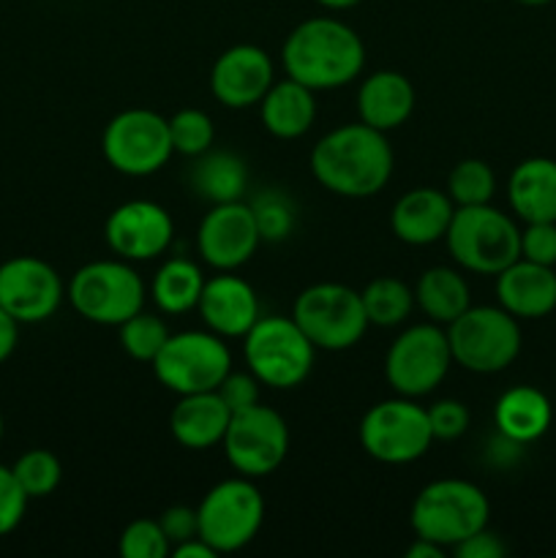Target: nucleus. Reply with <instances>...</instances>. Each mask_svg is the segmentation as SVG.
<instances>
[{"mask_svg":"<svg viewBox=\"0 0 556 558\" xmlns=\"http://www.w3.org/2000/svg\"><path fill=\"white\" fill-rule=\"evenodd\" d=\"M153 374L174 396L218 390L232 371V354L221 336L210 330H185L167 338L153 360Z\"/></svg>","mask_w":556,"mask_h":558,"instance_id":"obj_9","label":"nucleus"},{"mask_svg":"<svg viewBox=\"0 0 556 558\" xmlns=\"http://www.w3.org/2000/svg\"><path fill=\"white\" fill-rule=\"evenodd\" d=\"M65 298L58 270L38 256H14L0 265V308L20 325L55 316Z\"/></svg>","mask_w":556,"mask_h":558,"instance_id":"obj_15","label":"nucleus"},{"mask_svg":"<svg viewBox=\"0 0 556 558\" xmlns=\"http://www.w3.org/2000/svg\"><path fill=\"white\" fill-rule=\"evenodd\" d=\"M158 523H161L169 545H180L185 543V539L200 537V521H196V510H191V507H183V505L169 507V510L161 512Z\"/></svg>","mask_w":556,"mask_h":558,"instance_id":"obj_41","label":"nucleus"},{"mask_svg":"<svg viewBox=\"0 0 556 558\" xmlns=\"http://www.w3.org/2000/svg\"><path fill=\"white\" fill-rule=\"evenodd\" d=\"M319 5H325V9L330 11H343V9H352V5H358L360 0H316Z\"/></svg>","mask_w":556,"mask_h":558,"instance_id":"obj_46","label":"nucleus"},{"mask_svg":"<svg viewBox=\"0 0 556 558\" xmlns=\"http://www.w3.org/2000/svg\"><path fill=\"white\" fill-rule=\"evenodd\" d=\"M262 125L270 131L276 140H300L309 134L316 120L314 90L294 80L273 82L270 90L259 101Z\"/></svg>","mask_w":556,"mask_h":558,"instance_id":"obj_26","label":"nucleus"},{"mask_svg":"<svg viewBox=\"0 0 556 558\" xmlns=\"http://www.w3.org/2000/svg\"><path fill=\"white\" fill-rule=\"evenodd\" d=\"M516 3L532 5V9H537V5H548V3H554V0H516Z\"/></svg>","mask_w":556,"mask_h":558,"instance_id":"obj_47","label":"nucleus"},{"mask_svg":"<svg viewBox=\"0 0 556 558\" xmlns=\"http://www.w3.org/2000/svg\"><path fill=\"white\" fill-rule=\"evenodd\" d=\"M202 289H205V276L191 259H169L164 262L161 270L153 278L150 294L158 308L169 316L189 314L200 305Z\"/></svg>","mask_w":556,"mask_h":558,"instance_id":"obj_29","label":"nucleus"},{"mask_svg":"<svg viewBox=\"0 0 556 558\" xmlns=\"http://www.w3.org/2000/svg\"><path fill=\"white\" fill-rule=\"evenodd\" d=\"M488 515L491 505L478 485L467 480H436L418 494L409 521L418 537L456 548L488 526Z\"/></svg>","mask_w":556,"mask_h":558,"instance_id":"obj_4","label":"nucleus"},{"mask_svg":"<svg viewBox=\"0 0 556 558\" xmlns=\"http://www.w3.org/2000/svg\"><path fill=\"white\" fill-rule=\"evenodd\" d=\"M107 245L125 262H147L172 245L174 221L167 207L150 199H131L114 207L104 223Z\"/></svg>","mask_w":556,"mask_h":558,"instance_id":"obj_17","label":"nucleus"},{"mask_svg":"<svg viewBox=\"0 0 556 558\" xmlns=\"http://www.w3.org/2000/svg\"><path fill=\"white\" fill-rule=\"evenodd\" d=\"M245 183H249L245 161L227 150L202 153L194 172H191V185H194L196 194H200L202 199L210 202V205L240 199L245 191Z\"/></svg>","mask_w":556,"mask_h":558,"instance_id":"obj_28","label":"nucleus"},{"mask_svg":"<svg viewBox=\"0 0 556 558\" xmlns=\"http://www.w3.org/2000/svg\"><path fill=\"white\" fill-rule=\"evenodd\" d=\"M414 303L436 325H450L469 308V283L452 267H431L414 287Z\"/></svg>","mask_w":556,"mask_h":558,"instance_id":"obj_27","label":"nucleus"},{"mask_svg":"<svg viewBox=\"0 0 556 558\" xmlns=\"http://www.w3.org/2000/svg\"><path fill=\"white\" fill-rule=\"evenodd\" d=\"M273 85L270 54L254 44H238L221 52L210 71V90L229 109H249L265 98Z\"/></svg>","mask_w":556,"mask_h":558,"instance_id":"obj_18","label":"nucleus"},{"mask_svg":"<svg viewBox=\"0 0 556 558\" xmlns=\"http://www.w3.org/2000/svg\"><path fill=\"white\" fill-rule=\"evenodd\" d=\"M496 194V174L480 158H467V161L456 163L447 178V196L456 207H472V205H488Z\"/></svg>","mask_w":556,"mask_h":558,"instance_id":"obj_31","label":"nucleus"},{"mask_svg":"<svg viewBox=\"0 0 556 558\" xmlns=\"http://www.w3.org/2000/svg\"><path fill=\"white\" fill-rule=\"evenodd\" d=\"M218 396L223 398V403L229 407V412H240V409H249L254 403H259V379L254 374H240V371H229L223 376V381L218 385Z\"/></svg>","mask_w":556,"mask_h":558,"instance_id":"obj_40","label":"nucleus"},{"mask_svg":"<svg viewBox=\"0 0 556 558\" xmlns=\"http://www.w3.org/2000/svg\"><path fill=\"white\" fill-rule=\"evenodd\" d=\"M292 319L316 349L343 352L363 341L368 330L363 298L343 283H314L303 289L292 305Z\"/></svg>","mask_w":556,"mask_h":558,"instance_id":"obj_8","label":"nucleus"},{"mask_svg":"<svg viewBox=\"0 0 556 558\" xmlns=\"http://www.w3.org/2000/svg\"><path fill=\"white\" fill-rule=\"evenodd\" d=\"M445 550L447 548H442V545L431 543V539L418 537L407 548V558H445Z\"/></svg>","mask_w":556,"mask_h":558,"instance_id":"obj_45","label":"nucleus"},{"mask_svg":"<svg viewBox=\"0 0 556 558\" xmlns=\"http://www.w3.org/2000/svg\"><path fill=\"white\" fill-rule=\"evenodd\" d=\"M496 430H499L505 439L516 441V445H532L540 436H545V430L551 428V420H554V409H551L548 396L537 387L518 385L512 390L501 392V398L496 401L494 409Z\"/></svg>","mask_w":556,"mask_h":558,"instance_id":"obj_25","label":"nucleus"},{"mask_svg":"<svg viewBox=\"0 0 556 558\" xmlns=\"http://www.w3.org/2000/svg\"><path fill=\"white\" fill-rule=\"evenodd\" d=\"M521 256L537 265H556V223H527L521 232Z\"/></svg>","mask_w":556,"mask_h":558,"instance_id":"obj_39","label":"nucleus"},{"mask_svg":"<svg viewBox=\"0 0 556 558\" xmlns=\"http://www.w3.org/2000/svg\"><path fill=\"white\" fill-rule=\"evenodd\" d=\"M507 199L523 223H556V161L527 158L507 180Z\"/></svg>","mask_w":556,"mask_h":558,"instance_id":"obj_24","label":"nucleus"},{"mask_svg":"<svg viewBox=\"0 0 556 558\" xmlns=\"http://www.w3.org/2000/svg\"><path fill=\"white\" fill-rule=\"evenodd\" d=\"M428 423L434 439H461L469 428V409L461 401H436L428 409Z\"/></svg>","mask_w":556,"mask_h":558,"instance_id":"obj_38","label":"nucleus"},{"mask_svg":"<svg viewBox=\"0 0 556 558\" xmlns=\"http://www.w3.org/2000/svg\"><path fill=\"white\" fill-rule=\"evenodd\" d=\"M428 409L418 407L414 398H390L365 412L360 423V445L374 461L387 466L414 463L431 450Z\"/></svg>","mask_w":556,"mask_h":558,"instance_id":"obj_11","label":"nucleus"},{"mask_svg":"<svg viewBox=\"0 0 556 558\" xmlns=\"http://www.w3.org/2000/svg\"><path fill=\"white\" fill-rule=\"evenodd\" d=\"M251 210H254L259 238L273 240V243L289 238V232L294 229V221H298L292 199L278 189L262 191V194L251 202Z\"/></svg>","mask_w":556,"mask_h":558,"instance_id":"obj_35","label":"nucleus"},{"mask_svg":"<svg viewBox=\"0 0 556 558\" xmlns=\"http://www.w3.org/2000/svg\"><path fill=\"white\" fill-rule=\"evenodd\" d=\"M169 136H172L174 153L189 158H200L207 153L216 140V129H213L210 114L202 109H180L169 118Z\"/></svg>","mask_w":556,"mask_h":558,"instance_id":"obj_34","label":"nucleus"},{"mask_svg":"<svg viewBox=\"0 0 556 558\" xmlns=\"http://www.w3.org/2000/svg\"><path fill=\"white\" fill-rule=\"evenodd\" d=\"M392 147L385 131L360 123L338 125L311 150V174L322 189L347 199L374 196L390 183Z\"/></svg>","mask_w":556,"mask_h":558,"instance_id":"obj_1","label":"nucleus"},{"mask_svg":"<svg viewBox=\"0 0 556 558\" xmlns=\"http://www.w3.org/2000/svg\"><path fill=\"white\" fill-rule=\"evenodd\" d=\"M120 330V347L129 357H134L136 363H153L156 354L161 352L167 338L172 336L167 327V322L156 314H134L131 319H125L123 325L118 327Z\"/></svg>","mask_w":556,"mask_h":558,"instance_id":"obj_32","label":"nucleus"},{"mask_svg":"<svg viewBox=\"0 0 556 558\" xmlns=\"http://www.w3.org/2000/svg\"><path fill=\"white\" fill-rule=\"evenodd\" d=\"M452 363L472 374H499L521 354V327L512 314L496 305H469L447 325Z\"/></svg>","mask_w":556,"mask_h":558,"instance_id":"obj_6","label":"nucleus"},{"mask_svg":"<svg viewBox=\"0 0 556 558\" xmlns=\"http://www.w3.org/2000/svg\"><path fill=\"white\" fill-rule=\"evenodd\" d=\"M27 501L31 499L20 488L14 472L0 463V537H5V534H11L20 526L22 518H25Z\"/></svg>","mask_w":556,"mask_h":558,"instance_id":"obj_37","label":"nucleus"},{"mask_svg":"<svg viewBox=\"0 0 556 558\" xmlns=\"http://www.w3.org/2000/svg\"><path fill=\"white\" fill-rule=\"evenodd\" d=\"M3 434H5V423H3V412H0V441H3Z\"/></svg>","mask_w":556,"mask_h":558,"instance_id":"obj_48","label":"nucleus"},{"mask_svg":"<svg viewBox=\"0 0 556 558\" xmlns=\"http://www.w3.org/2000/svg\"><path fill=\"white\" fill-rule=\"evenodd\" d=\"M200 537L216 554H238L251 545L265 523V499L251 477L213 485L196 507Z\"/></svg>","mask_w":556,"mask_h":558,"instance_id":"obj_10","label":"nucleus"},{"mask_svg":"<svg viewBox=\"0 0 556 558\" xmlns=\"http://www.w3.org/2000/svg\"><path fill=\"white\" fill-rule=\"evenodd\" d=\"M16 483L25 490L27 499H47L49 494H55L63 480V466H60V458L49 450H27L25 456L16 458V463L11 466Z\"/></svg>","mask_w":556,"mask_h":558,"instance_id":"obj_33","label":"nucleus"},{"mask_svg":"<svg viewBox=\"0 0 556 558\" xmlns=\"http://www.w3.org/2000/svg\"><path fill=\"white\" fill-rule=\"evenodd\" d=\"M316 347L292 316H265L245 332L243 357L259 385L294 390L314 368Z\"/></svg>","mask_w":556,"mask_h":558,"instance_id":"obj_7","label":"nucleus"},{"mask_svg":"<svg viewBox=\"0 0 556 558\" xmlns=\"http://www.w3.org/2000/svg\"><path fill=\"white\" fill-rule=\"evenodd\" d=\"M496 298L516 319H543L556 308L554 267L518 256L496 276Z\"/></svg>","mask_w":556,"mask_h":558,"instance_id":"obj_20","label":"nucleus"},{"mask_svg":"<svg viewBox=\"0 0 556 558\" xmlns=\"http://www.w3.org/2000/svg\"><path fill=\"white\" fill-rule=\"evenodd\" d=\"M118 550L123 558H164L172 550V545H169L161 523L140 518V521L129 523L123 529L118 539Z\"/></svg>","mask_w":556,"mask_h":558,"instance_id":"obj_36","label":"nucleus"},{"mask_svg":"<svg viewBox=\"0 0 556 558\" xmlns=\"http://www.w3.org/2000/svg\"><path fill=\"white\" fill-rule=\"evenodd\" d=\"M458 558H501L507 554V545L501 543L499 534L488 532V526L474 532L472 537H467L463 543H458L456 548Z\"/></svg>","mask_w":556,"mask_h":558,"instance_id":"obj_42","label":"nucleus"},{"mask_svg":"<svg viewBox=\"0 0 556 558\" xmlns=\"http://www.w3.org/2000/svg\"><path fill=\"white\" fill-rule=\"evenodd\" d=\"M223 456L240 477L259 480L278 472L289 452L287 420L270 407L254 403L232 414L221 439Z\"/></svg>","mask_w":556,"mask_h":558,"instance_id":"obj_13","label":"nucleus"},{"mask_svg":"<svg viewBox=\"0 0 556 558\" xmlns=\"http://www.w3.org/2000/svg\"><path fill=\"white\" fill-rule=\"evenodd\" d=\"M200 316L210 332L221 338H245L259 319V300L249 281L232 272L205 281L200 298Z\"/></svg>","mask_w":556,"mask_h":558,"instance_id":"obj_19","label":"nucleus"},{"mask_svg":"<svg viewBox=\"0 0 556 558\" xmlns=\"http://www.w3.org/2000/svg\"><path fill=\"white\" fill-rule=\"evenodd\" d=\"M368 325L398 327L414 308V292L396 276H379L360 292Z\"/></svg>","mask_w":556,"mask_h":558,"instance_id":"obj_30","label":"nucleus"},{"mask_svg":"<svg viewBox=\"0 0 556 558\" xmlns=\"http://www.w3.org/2000/svg\"><path fill=\"white\" fill-rule=\"evenodd\" d=\"M259 243L262 238L254 210L240 199L213 205L196 232V248L202 259L218 272H232L243 267L256 254Z\"/></svg>","mask_w":556,"mask_h":558,"instance_id":"obj_16","label":"nucleus"},{"mask_svg":"<svg viewBox=\"0 0 556 558\" xmlns=\"http://www.w3.org/2000/svg\"><path fill=\"white\" fill-rule=\"evenodd\" d=\"M452 365L447 332L436 322L414 325L390 343L385 357V376L403 398H423L445 381Z\"/></svg>","mask_w":556,"mask_h":558,"instance_id":"obj_14","label":"nucleus"},{"mask_svg":"<svg viewBox=\"0 0 556 558\" xmlns=\"http://www.w3.org/2000/svg\"><path fill=\"white\" fill-rule=\"evenodd\" d=\"M414 112V87L398 71H376L365 76L358 93V114L376 131H392Z\"/></svg>","mask_w":556,"mask_h":558,"instance_id":"obj_23","label":"nucleus"},{"mask_svg":"<svg viewBox=\"0 0 556 558\" xmlns=\"http://www.w3.org/2000/svg\"><path fill=\"white\" fill-rule=\"evenodd\" d=\"M281 63L289 80L311 90H336L358 80L365 65V47L347 22L314 16L289 33Z\"/></svg>","mask_w":556,"mask_h":558,"instance_id":"obj_2","label":"nucleus"},{"mask_svg":"<svg viewBox=\"0 0 556 558\" xmlns=\"http://www.w3.org/2000/svg\"><path fill=\"white\" fill-rule=\"evenodd\" d=\"M232 412L223 403L216 390L194 392V396H180L169 414V430L174 441L185 450H210L213 445H221Z\"/></svg>","mask_w":556,"mask_h":558,"instance_id":"obj_22","label":"nucleus"},{"mask_svg":"<svg viewBox=\"0 0 556 558\" xmlns=\"http://www.w3.org/2000/svg\"><path fill=\"white\" fill-rule=\"evenodd\" d=\"M445 240L452 259L478 276H499L521 256V232L512 218L491 207V202L456 207Z\"/></svg>","mask_w":556,"mask_h":558,"instance_id":"obj_3","label":"nucleus"},{"mask_svg":"<svg viewBox=\"0 0 556 558\" xmlns=\"http://www.w3.org/2000/svg\"><path fill=\"white\" fill-rule=\"evenodd\" d=\"M16 341H20V322L11 319V316L0 308V365L14 354Z\"/></svg>","mask_w":556,"mask_h":558,"instance_id":"obj_43","label":"nucleus"},{"mask_svg":"<svg viewBox=\"0 0 556 558\" xmlns=\"http://www.w3.org/2000/svg\"><path fill=\"white\" fill-rule=\"evenodd\" d=\"M452 213L456 205L445 191L412 189L392 205V234L407 245H431L445 238Z\"/></svg>","mask_w":556,"mask_h":558,"instance_id":"obj_21","label":"nucleus"},{"mask_svg":"<svg viewBox=\"0 0 556 558\" xmlns=\"http://www.w3.org/2000/svg\"><path fill=\"white\" fill-rule=\"evenodd\" d=\"M101 150L114 172L129 178L156 174L174 153L169 120L153 109H125L104 129Z\"/></svg>","mask_w":556,"mask_h":558,"instance_id":"obj_12","label":"nucleus"},{"mask_svg":"<svg viewBox=\"0 0 556 558\" xmlns=\"http://www.w3.org/2000/svg\"><path fill=\"white\" fill-rule=\"evenodd\" d=\"M65 298L90 325L120 327L145 305V283L125 259H98L71 276Z\"/></svg>","mask_w":556,"mask_h":558,"instance_id":"obj_5","label":"nucleus"},{"mask_svg":"<svg viewBox=\"0 0 556 558\" xmlns=\"http://www.w3.org/2000/svg\"><path fill=\"white\" fill-rule=\"evenodd\" d=\"M172 556L174 558H216L218 554L205 543V539L194 537V539H185V543L174 545Z\"/></svg>","mask_w":556,"mask_h":558,"instance_id":"obj_44","label":"nucleus"}]
</instances>
